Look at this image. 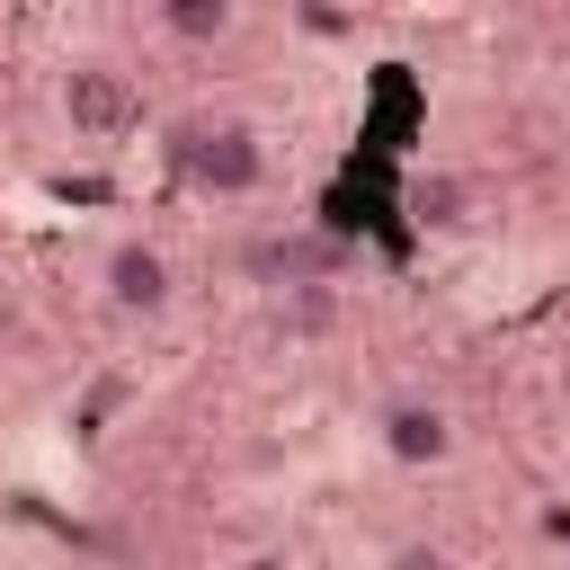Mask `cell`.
I'll use <instances>...</instances> for the list:
<instances>
[{
	"instance_id": "cell-1",
	"label": "cell",
	"mask_w": 570,
	"mask_h": 570,
	"mask_svg": "<svg viewBox=\"0 0 570 570\" xmlns=\"http://www.w3.org/2000/svg\"><path fill=\"white\" fill-rule=\"evenodd\" d=\"M160 160L196 196H258L267 187V134L249 116H178L160 134Z\"/></svg>"
},
{
	"instance_id": "cell-2",
	"label": "cell",
	"mask_w": 570,
	"mask_h": 570,
	"mask_svg": "<svg viewBox=\"0 0 570 570\" xmlns=\"http://www.w3.org/2000/svg\"><path fill=\"white\" fill-rule=\"evenodd\" d=\"M98 294H107L116 321H169V303H178V267H169L160 240L125 232V240H107V258H98Z\"/></svg>"
},
{
	"instance_id": "cell-3",
	"label": "cell",
	"mask_w": 570,
	"mask_h": 570,
	"mask_svg": "<svg viewBox=\"0 0 570 570\" xmlns=\"http://www.w3.org/2000/svg\"><path fill=\"white\" fill-rule=\"evenodd\" d=\"M53 107H62V125H71L80 142H116V134L134 125V80H125L107 53H71L62 80H53Z\"/></svg>"
},
{
	"instance_id": "cell-4",
	"label": "cell",
	"mask_w": 570,
	"mask_h": 570,
	"mask_svg": "<svg viewBox=\"0 0 570 570\" xmlns=\"http://www.w3.org/2000/svg\"><path fill=\"white\" fill-rule=\"evenodd\" d=\"M374 445H383V463H401V472H436V463H454L463 428H454V410H445V401L401 392V401H383V410H374Z\"/></svg>"
},
{
	"instance_id": "cell-5",
	"label": "cell",
	"mask_w": 570,
	"mask_h": 570,
	"mask_svg": "<svg viewBox=\"0 0 570 570\" xmlns=\"http://www.w3.org/2000/svg\"><path fill=\"white\" fill-rule=\"evenodd\" d=\"M481 214H490L481 178H463V169H419V178H410V223H419V232L463 240V232H481Z\"/></svg>"
},
{
	"instance_id": "cell-6",
	"label": "cell",
	"mask_w": 570,
	"mask_h": 570,
	"mask_svg": "<svg viewBox=\"0 0 570 570\" xmlns=\"http://www.w3.org/2000/svg\"><path fill=\"white\" fill-rule=\"evenodd\" d=\"M151 27H160L169 45H232V36H240V0H160Z\"/></svg>"
},
{
	"instance_id": "cell-7",
	"label": "cell",
	"mask_w": 570,
	"mask_h": 570,
	"mask_svg": "<svg viewBox=\"0 0 570 570\" xmlns=\"http://www.w3.org/2000/svg\"><path fill=\"white\" fill-rule=\"evenodd\" d=\"M285 18H294V36H312V45H356V27H365L356 9H330V0H294Z\"/></svg>"
},
{
	"instance_id": "cell-8",
	"label": "cell",
	"mask_w": 570,
	"mask_h": 570,
	"mask_svg": "<svg viewBox=\"0 0 570 570\" xmlns=\"http://www.w3.org/2000/svg\"><path fill=\"white\" fill-rule=\"evenodd\" d=\"M392 570H454V552H445V543H401Z\"/></svg>"
},
{
	"instance_id": "cell-9",
	"label": "cell",
	"mask_w": 570,
	"mask_h": 570,
	"mask_svg": "<svg viewBox=\"0 0 570 570\" xmlns=\"http://www.w3.org/2000/svg\"><path fill=\"white\" fill-rule=\"evenodd\" d=\"M534 534H543V543H570V499H552V508L534 517Z\"/></svg>"
},
{
	"instance_id": "cell-10",
	"label": "cell",
	"mask_w": 570,
	"mask_h": 570,
	"mask_svg": "<svg viewBox=\"0 0 570 570\" xmlns=\"http://www.w3.org/2000/svg\"><path fill=\"white\" fill-rule=\"evenodd\" d=\"M232 570H303V561H294V552H285V543H267V552H240V561H232Z\"/></svg>"
},
{
	"instance_id": "cell-11",
	"label": "cell",
	"mask_w": 570,
	"mask_h": 570,
	"mask_svg": "<svg viewBox=\"0 0 570 570\" xmlns=\"http://www.w3.org/2000/svg\"><path fill=\"white\" fill-rule=\"evenodd\" d=\"M561 107H570V71H561Z\"/></svg>"
}]
</instances>
